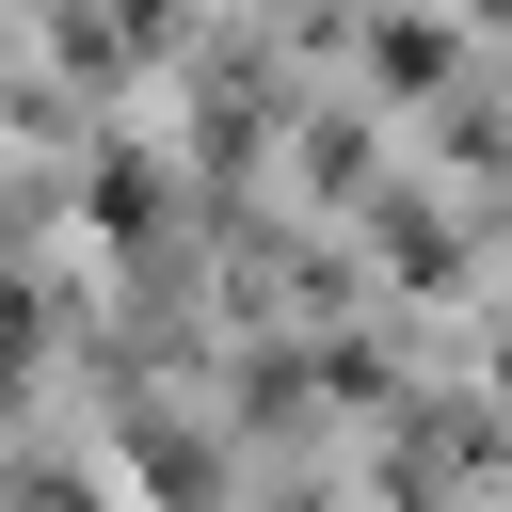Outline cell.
<instances>
[{"instance_id": "7a4b0ae2", "label": "cell", "mask_w": 512, "mask_h": 512, "mask_svg": "<svg viewBox=\"0 0 512 512\" xmlns=\"http://www.w3.org/2000/svg\"><path fill=\"white\" fill-rule=\"evenodd\" d=\"M96 224L144 240V224H160V160H96Z\"/></svg>"}, {"instance_id": "6da1fadb", "label": "cell", "mask_w": 512, "mask_h": 512, "mask_svg": "<svg viewBox=\"0 0 512 512\" xmlns=\"http://www.w3.org/2000/svg\"><path fill=\"white\" fill-rule=\"evenodd\" d=\"M368 64L416 96V80H448V32H432V16H384V32H368Z\"/></svg>"}]
</instances>
